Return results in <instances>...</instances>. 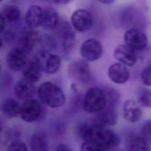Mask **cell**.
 <instances>
[{
	"mask_svg": "<svg viewBox=\"0 0 151 151\" xmlns=\"http://www.w3.org/2000/svg\"><path fill=\"white\" fill-rule=\"evenodd\" d=\"M1 71H2V63L0 60V74L1 73Z\"/></svg>",
	"mask_w": 151,
	"mask_h": 151,
	"instance_id": "cell-39",
	"label": "cell"
},
{
	"mask_svg": "<svg viewBox=\"0 0 151 151\" xmlns=\"http://www.w3.org/2000/svg\"><path fill=\"white\" fill-rule=\"evenodd\" d=\"M2 128H3V123H2V122L1 119H0V132L2 131Z\"/></svg>",
	"mask_w": 151,
	"mask_h": 151,
	"instance_id": "cell-37",
	"label": "cell"
},
{
	"mask_svg": "<svg viewBox=\"0 0 151 151\" xmlns=\"http://www.w3.org/2000/svg\"><path fill=\"white\" fill-rule=\"evenodd\" d=\"M33 60L39 65L42 73L53 74L57 73L61 65V57L47 50H42L38 51Z\"/></svg>",
	"mask_w": 151,
	"mask_h": 151,
	"instance_id": "cell-4",
	"label": "cell"
},
{
	"mask_svg": "<svg viewBox=\"0 0 151 151\" xmlns=\"http://www.w3.org/2000/svg\"><path fill=\"white\" fill-rule=\"evenodd\" d=\"M55 151H72V150L67 144L60 143L56 146Z\"/></svg>",
	"mask_w": 151,
	"mask_h": 151,
	"instance_id": "cell-31",
	"label": "cell"
},
{
	"mask_svg": "<svg viewBox=\"0 0 151 151\" xmlns=\"http://www.w3.org/2000/svg\"><path fill=\"white\" fill-rule=\"evenodd\" d=\"M142 83L147 87H151V61L149 62L142 69L140 74Z\"/></svg>",
	"mask_w": 151,
	"mask_h": 151,
	"instance_id": "cell-27",
	"label": "cell"
},
{
	"mask_svg": "<svg viewBox=\"0 0 151 151\" xmlns=\"http://www.w3.org/2000/svg\"><path fill=\"white\" fill-rule=\"evenodd\" d=\"M70 88L74 93H77L78 92V89L77 88V84L76 83H72L70 86Z\"/></svg>",
	"mask_w": 151,
	"mask_h": 151,
	"instance_id": "cell-34",
	"label": "cell"
},
{
	"mask_svg": "<svg viewBox=\"0 0 151 151\" xmlns=\"http://www.w3.org/2000/svg\"><path fill=\"white\" fill-rule=\"evenodd\" d=\"M137 103L140 106L151 109V89L148 87H142L137 94Z\"/></svg>",
	"mask_w": 151,
	"mask_h": 151,
	"instance_id": "cell-24",
	"label": "cell"
},
{
	"mask_svg": "<svg viewBox=\"0 0 151 151\" xmlns=\"http://www.w3.org/2000/svg\"><path fill=\"white\" fill-rule=\"evenodd\" d=\"M6 151H28V150L24 142L19 140H15L8 146Z\"/></svg>",
	"mask_w": 151,
	"mask_h": 151,
	"instance_id": "cell-29",
	"label": "cell"
},
{
	"mask_svg": "<svg viewBox=\"0 0 151 151\" xmlns=\"http://www.w3.org/2000/svg\"><path fill=\"white\" fill-rule=\"evenodd\" d=\"M76 135L83 142H92L104 151H110L119 143V138L114 131L96 123H79L76 127Z\"/></svg>",
	"mask_w": 151,
	"mask_h": 151,
	"instance_id": "cell-1",
	"label": "cell"
},
{
	"mask_svg": "<svg viewBox=\"0 0 151 151\" xmlns=\"http://www.w3.org/2000/svg\"><path fill=\"white\" fill-rule=\"evenodd\" d=\"M112 151H125V150L123 149H114Z\"/></svg>",
	"mask_w": 151,
	"mask_h": 151,
	"instance_id": "cell-38",
	"label": "cell"
},
{
	"mask_svg": "<svg viewBox=\"0 0 151 151\" xmlns=\"http://www.w3.org/2000/svg\"><path fill=\"white\" fill-rule=\"evenodd\" d=\"M5 21L3 14H0V34L2 33L5 28Z\"/></svg>",
	"mask_w": 151,
	"mask_h": 151,
	"instance_id": "cell-32",
	"label": "cell"
},
{
	"mask_svg": "<svg viewBox=\"0 0 151 151\" xmlns=\"http://www.w3.org/2000/svg\"><path fill=\"white\" fill-rule=\"evenodd\" d=\"M52 1L56 4L65 5L70 3L71 1V0H52Z\"/></svg>",
	"mask_w": 151,
	"mask_h": 151,
	"instance_id": "cell-33",
	"label": "cell"
},
{
	"mask_svg": "<svg viewBox=\"0 0 151 151\" xmlns=\"http://www.w3.org/2000/svg\"><path fill=\"white\" fill-rule=\"evenodd\" d=\"M124 44L134 50L139 51L146 48L147 45L146 35L138 28H129L124 34Z\"/></svg>",
	"mask_w": 151,
	"mask_h": 151,
	"instance_id": "cell-7",
	"label": "cell"
},
{
	"mask_svg": "<svg viewBox=\"0 0 151 151\" xmlns=\"http://www.w3.org/2000/svg\"><path fill=\"white\" fill-rule=\"evenodd\" d=\"M14 91L15 95L18 99L26 100L33 97L36 89L34 83L23 78L16 83Z\"/></svg>",
	"mask_w": 151,
	"mask_h": 151,
	"instance_id": "cell-18",
	"label": "cell"
},
{
	"mask_svg": "<svg viewBox=\"0 0 151 151\" xmlns=\"http://www.w3.org/2000/svg\"><path fill=\"white\" fill-rule=\"evenodd\" d=\"M109 79L116 84H125L130 78V73L127 67L120 63H115L108 68Z\"/></svg>",
	"mask_w": 151,
	"mask_h": 151,
	"instance_id": "cell-13",
	"label": "cell"
},
{
	"mask_svg": "<svg viewBox=\"0 0 151 151\" xmlns=\"http://www.w3.org/2000/svg\"><path fill=\"white\" fill-rule=\"evenodd\" d=\"M3 15L8 22L15 23L18 22L21 16V13L18 8L14 5H9L5 8Z\"/></svg>",
	"mask_w": 151,
	"mask_h": 151,
	"instance_id": "cell-26",
	"label": "cell"
},
{
	"mask_svg": "<svg viewBox=\"0 0 151 151\" xmlns=\"http://www.w3.org/2000/svg\"><path fill=\"white\" fill-rule=\"evenodd\" d=\"M123 118L128 122H139L142 117L143 112L139 104L133 100L129 99L124 101L122 106Z\"/></svg>",
	"mask_w": 151,
	"mask_h": 151,
	"instance_id": "cell-16",
	"label": "cell"
},
{
	"mask_svg": "<svg viewBox=\"0 0 151 151\" xmlns=\"http://www.w3.org/2000/svg\"><path fill=\"white\" fill-rule=\"evenodd\" d=\"M37 95L42 104L53 109L62 107L66 101V97L63 89L50 81L44 82L39 86Z\"/></svg>",
	"mask_w": 151,
	"mask_h": 151,
	"instance_id": "cell-2",
	"label": "cell"
},
{
	"mask_svg": "<svg viewBox=\"0 0 151 151\" xmlns=\"http://www.w3.org/2000/svg\"><path fill=\"white\" fill-rule=\"evenodd\" d=\"M125 151H151L150 144L137 133H130L125 139Z\"/></svg>",
	"mask_w": 151,
	"mask_h": 151,
	"instance_id": "cell-14",
	"label": "cell"
},
{
	"mask_svg": "<svg viewBox=\"0 0 151 151\" xmlns=\"http://www.w3.org/2000/svg\"><path fill=\"white\" fill-rule=\"evenodd\" d=\"M71 24L75 30L81 32H86L90 30L93 25V17L88 10L77 9L71 16Z\"/></svg>",
	"mask_w": 151,
	"mask_h": 151,
	"instance_id": "cell-9",
	"label": "cell"
},
{
	"mask_svg": "<svg viewBox=\"0 0 151 151\" xmlns=\"http://www.w3.org/2000/svg\"><path fill=\"white\" fill-rule=\"evenodd\" d=\"M21 105L14 99H6L1 106L2 113L8 118H14L20 113Z\"/></svg>",
	"mask_w": 151,
	"mask_h": 151,
	"instance_id": "cell-23",
	"label": "cell"
},
{
	"mask_svg": "<svg viewBox=\"0 0 151 151\" xmlns=\"http://www.w3.org/2000/svg\"><path fill=\"white\" fill-rule=\"evenodd\" d=\"M96 123L103 126H113L118 122L119 114L117 107L106 106L102 110L96 113Z\"/></svg>",
	"mask_w": 151,
	"mask_h": 151,
	"instance_id": "cell-15",
	"label": "cell"
},
{
	"mask_svg": "<svg viewBox=\"0 0 151 151\" xmlns=\"http://www.w3.org/2000/svg\"><path fill=\"white\" fill-rule=\"evenodd\" d=\"M107 98V106L117 107L120 100V95L117 90L109 86H103Z\"/></svg>",
	"mask_w": 151,
	"mask_h": 151,
	"instance_id": "cell-25",
	"label": "cell"
},
{
	"mask_svg": "<svg viewBox=\"0 0 151 151\" xmlns=\"http://www.w3.org/2000/svg\"><path fill=\"white\" fill-rule=\"evenodd\" d=\"M68 74L71 78L81 84H88L91 80V74L88 62L84 59H76L68 66Z\"/></svg>",
	"mask_w": 151,
	"mask_h": 151,
	"instance_id": "cell-5",
	"label": "cell"
},
{
	"mask_svg": "<svg viewBox=\"0 0 151 151\" xmlns=\"http://www.w3.org/2000/svg\"><path fill=\"white\" fill-rule=\"evenodd\" d=\"M42 75V71L39 65L32 60L24 68L23 76L24 78L28 81L35 83L40 81Z\"/></svg>",
	"mask_w": 151,
	"mask_h": 151,
	"instance_id": "cell-22",
	"label": "cell"
},
{
	"mask_svg": "<svg viewBox=\"0 0 151 151\" xmlns=\"http://www.w3.org/2000/svg\"><path fill=\"white\" fill-rule=\"evenodd\" d=\"M80 151H104L97 144L92 142H84L80 147Z\"/></svg>",
	"mask_w": 151,
	"mask_h": 151,
	"instance_id": "cell-30",
	"label": "cell"
},
{
	"mask_svg": "<svg viewBox=\"0 0 151 151\" xmlns=\"http://www.w3.org/2000/svg\"><path fill=\"white\" fill-rule=\"evenodd\" d=\"M103 48L101 42L96 38H88L81 44L80 52L82 58L87 61H95L102 55Z\"/></svg>",
	"mask_w": 151,
	"mask_h": 151,
	"instance_id": "cell-6",
	"label": "cell"
},
{
	"mask_svg": "<svg viewBox=\"0 0 151 151\" xmlns=\"http://www.w3.org/2000/svg\"><path fill=\"white\" fill-rule=\"evenodd\" d=\"M59 13L53 8H48L44 11L43 20L41 26L47 31L55 30L60 23Z\"/></svg>",
	"mask_w": 151,
	"mask_h": 151,
	"instance_id": "cell-19",
	"label": "cell"
},
{
	"mask_svg": "<svg viewBox=\"0 0 151 151\" xmlns=\"http://www.w3.org/2000/svg\"><path fill=\"white\" fill-rule=\"evenodd\" d=\"M30 151H48L49 144L47 134L43 132H37L30 139Z\"/></svg>",
	"mask_w": 151,
	"mask_h": 151,
	"instance_id": "cell-20",
	"label": "cell"
},
{
	"mask_svg": "<svg viewBox=\"0 0 151 151\" xmlns=\"http://www.w3.org/2000/svg\"><path fill=\"white\" fill-rule=\"evenodd\" d=\"M2 45H3V40H2V38L0 37V50H1V48H2Z\"/></svg>",
	"mask_w": 151,
	"mask_h": 151,
	"instance_id": "cell-36",
	"label": "cell"
},
{
	"mask_svg": "<svg viewBox=\"0 0 151 151\" xmlns=\"http://www.w3.org/2000/svg\"><path fill=\"white\" fill-rule=\"evenodd\" d=\"M100 3L106 4V5H109L112 3H113L116 0H98Z\"/></svg>",
	"mask_w": 151,
	"mask_h": 151,
	"instance_id": "cell-35",
	"label": "cell"
},
{
	"mask_svg": "<svg viewBox=\"0 0 151 151\" xmlns=\"http://www.w3.org/2000/svg\"><path fill=\"white\" fill-rule=\"evenodd\" d=\"M140 134L150 145L151 144V119L147 120L143 122Z\"/></svg>",
	"mask_w": 151,
	"mask_h": 151,
	"instance_id": "cell-28",
	"label": "cell"
},
{
	"mask_svg": "<svg viewBox=\"0 0 151 151\" xmlns=\"http://www.w3.org/2000/svg\"><path fill=\"white\" fill-rule=\"evenodd\" d=\"M57 31L58 37L61 41V44L65 54L70 53L75 45V32L67 22H60Z\"/></svg>",
	"mask_w": 151,
	"mask_h": 151,
	"instance_id": "cell-8",
	"label": "cell"
},
{
	"mask_svg": "<svg viewBox=\"0 0 151 151\" xmlns=\"http://www.w3.org/2000/svg\"><path fill=\"white\" fill-rule=\"evenodd\" d=\"M43 16L44 11L40 6L31 5L25 12V22L31 28H38L42 25Z\"/></svg>",
	"mask_w": 151,
	"mask_h": 151,
	"instance_id": "cell-17",
	"label": "cell"
},
{
	"mask_svg": "<svg viewBox=\"0 0 151 151\" xmlns=\"http://www.w3.org/2000/svg\"><path fill=\"white\" fill-rule=\"evenodd\" d=\"M40 40V35L35 30H27L23 32L20 37L22 48L27 51L32 50Z\"/></svg>",
	"mask_w": 151,
	"mask_h": 151,
	"instance_id": "cell-21",
	"label": "cell"
},
{
	"mask_svg": "<svg viewBox=\"0 0 151 151\" xmlns=\"http://www.w3.org/2000/svg\"><path fill=\"white\" fill-rule=\"evenodd\" d=\"M113 56L119 63L126 67L134 66L137 60L136 51L125 44H119L114 48Z\"/></svg>",
	"mask_w": 151,
	"mask_h": 151,
	"instance_id": "cell-12",
	"label": "cell"
},
{
	"mask_svg": "<svg viewBox=\"0 0 151 151\" xmlns=\"http://www.w3.org/2000/svg\"><path fill=\"white\" fill-rule=\"evenodd\" d=\"M8 67L12 71H18L27 64V52L22 47L12 48L8 53L6 58Z\"/></svg>",
	"mask_w": 151,
	"mask_h": 151,
	"instance_id": "cell-10",
	"label": "cell"
},
{
	"mask_svg": "<svg viewBox=\"0 0 151 151\" xmlns=\"http://www.w3.org/2000/svg\"><path fill=\"white\" fill-rule=\"evenodd\" d=\"M42 113V108L40 103L35 99H30L21 105L20 116L22 120L27 123H32L38 119Z\"/></svg>",
	"mask_w": 151,
	"mask_h": 151,
	"instance_id": "cell-11",
	"label": "cell"
},
{
	"mask_svg": "<svg viewBox=\"0 0 151 151\" xmlns=\"http://www.w3.org/2000/svg\"><path fill=\"white\" fill-rule=\"evenodd\" d=\"M2 1H3V0H0V3H1Z\"/></svg>",
	"mask_w": 151,
	"mask_h": 151,
	"instance_id": "cell-40",
	"label": "cell"
},
{
	"mask_svg": "<svg viewBox=\"0 0 151 151\" xmlns=\"http://www.w3.org/2000/svg\"><path fill=\"white\" fill-rule=\"evenodd\" d=\"M107 104V98L103 87L93 86L88 88L83 99L82 107L85 111L96 113Z\"/></svg>",
	"mask_w": 151,
	"mask_h": 151,
	"instance_id": "cell-3",
	"label": "cell"
}]
</instances>
